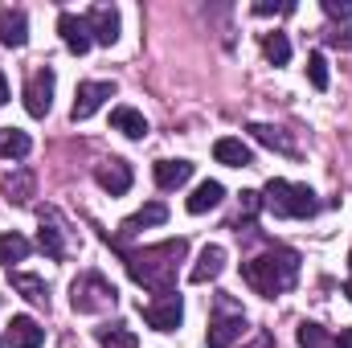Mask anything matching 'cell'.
<instances>
[{"mask_svg":"<svg viewBox=\"0 0 352 348\" xmlns=\"http://www.w3.org/2000/svg\"><path fill=\"white\" fill-rule=\"evenodd\" d=\"M184 254H188V242L168 238V242H156V246H144V250H123V266L140 287H148L156 295H173L176 270H180Z\"/></svg>","mask_w":352,"mask_h":348,"instance_id":"obj_1","label":"cell"},{"mask_svg":"<svg viewBox=\"0 0 352 348\" xmlns=\"http://www.w3.org/2000/svg\"><path fill=\"white\" fill-rule=\"evenodd\" d=\"M242 279L263 299H274V295H283V291H291L299 283V254L287 250V246H274V250H266L258 259L242 262Z\"/></svg>","mask_w":352,"mask_h":348,"instance_id":"obj_2","label":"cell"},{"mask_svg":"<svg viewBox=\"0 0 352 348\" xmlns=\"http://www.w3.org/2000/svg\"><path fill=\"white\" fill-rule=\"evenodd\" d=\"M263 209H270L274 217H295V221H303V217H316V213H320V197H316L307 184H295V180L274 176L263 188Z\"/></svg>","mask_w":352,"mask_h":348,"instance_id":"obj_3","label":"cell"},{"mask_svg":"<svg viewBox=\"0 0 352 348\" xmlns=\"http://www.w3.org/2000/svg\"><path fill=\"white\" fill-rule=\"evenodd\" d=\"M70 303H74V312H82V316L111 312V307L119 303V291H115L102 274H82V279H74V287H70Z\"/></svg>","mask_w":352,"mask_h":348,"instance_id":"obj_4","label":"cell"},{"mask_svg":"<svg viewBox=\"0 0 352 348\" xmlns=\"http://www.w3.org/2000/svg\"><path fill=\"white\" fill-rule=\"evenodd\" d=\"M54 83H58V74L45 66V70H37L29 83H25V111L33 115V119H45L50 115V107H54Z\"/></svg>","mask_w":352,"mask_h":348,"instance_id":"obj_5","label":"cell"},{"mask_svg":"<svg viewBox=\"0 0 352 348\" xmlns=\"http://www.w3.org/2000/svg\"><path fill=\"white\" fill-rule=\"evenodd\" d=\"M144 320H148V328H156V332H176L180 328V320H184V303H180V295H160V299H152L148 307H144Z\"/></svg>","mask_w":352,"mask_h":348,"instance_id":"obj_6","label":"cell"},{"mask_svg":"<svg viewBox=\"0 0 352 348\" xmlns=\"http://www.w3.org/2000/svg\"><path fill=\"white\" fill-rule=\"evenodd\" d=\"M115 94V83H82L78 87V94H74V107H70V119L74 123H82V119H90L107 98Z\"/></svg>","mask_w":352,"mask_h":348,"instance_id":"obj_7","label":"cell"},{"mask_svg":"<svg viewBox=\"0 0 352 348\" xmlns=\"http://www.w3.org/2000/svg\"><path fill=\"white\" fill-rule=\"evenodd\" d=\"M58 33H62L66 50H70V54H78V58H82L90 45H94L87 17H78V12H62V17H58Z\"/></svg>","mask_w":352,"mask_h":348,"instance_id":"obj_8","label":"cell"},{"mask_svg":"<svg viewBox=\"0 0 352 348\" xmlns=\"http://www.w3.org/2000/svg\"><path fill=\"white\" fill-rule=\"evenodd\" d=\"M4 345L12 348H41L45 345V328L33 320V316H12L8 328H4Z\"/></svg>","mask_w":352,"mask_h":348,"instance_id":"obj_9","label":"cell"},{"mask_svg":"<svg viewBox=\"0 0 352 348\" xmlns=\"http://www.w3.org/2000/svg\"><path fill=\"white\" fill-rule=\"evenodd\" d=\"M87 25H90V37H94L98 45H115V41H119V8L94 4L87 12Z\"/></svg>","mask_w":352,"mask_h":348,"instance_id":"obj_10","label":"cell"},{"mask_svg":"<svg viewBox=\"0 0 352 348\" xmlns=\"http://www.w3.org/2000/svg\"><path fill=\"white\" fill-rule=\"evenodd\" d=\"M246 336V316H217L213 324H209V332H205V345L209 348H230L238 345Z\"/></svg>","mask_w":352,"mask_h":348,"instance_id":"obj_11","label":"cell"},{"mask_svg":"<svg viewBox=\"0 0 352 348\" xmlns=\"http://www.w3.org/2000/svg\"><path fill=\"white\" fill-rule=\"evenodd\" d=\"M0 193H4L12 205H29V201L37 197V176H33V168H12V173L0 180Z\"/></svg>","mask_w":352,"mask_h":348,"instance_id":"obj_12","label":"cell"},{"mask_svg":"<svg viewBox=\"0 0 352 348\" xmlns=\"http://www.w3.org/2000/svg\"><path fill=\"white\" fill-rule=\"evenodd\" d=\"M94 180H98L111 197H123V193L131 188V164H127V160H102V164L94 168Z\"/></svg>","mask_w":352,"mask_h":348,"instance_id":"obj_13","label":"cell"},{"mask_svg":"<svg viewBox=\"0 0 352 348\" xmlns=\"http://www.w3.org/2000/svg\"><path fill=\"white\" fill-rule=\"evenodd\" d=\"M168 221V205L164 201H148L140 213H131L123 226H119V238H135L140 230H148V226H164Z\"/></svg>","mask_w":352,"mask_h":348,"instance_id":"obj_14","label":"cell"},{"mask_svg":"<svg viewBox=\"0 0 352 348\" xmlns=\"http://www.w3.org/2000/svg\"><path fill=\"white\" fill-rule=\"evenodd\" d=\"M25 41H29V17H25V8H4L0 12V45L21 50Z\"/></svg>","mask_w":352,"mask_h":348,"instance_id":"obj_15","label":"cell"},{"mask_svg":"<svg viewBox=\"0 0 352 348\" xmlns=\"http://www.w3.org/2000/svg\"><path fill=\"white\" fill-rule=\"evenodd\" d=\"M213 160H217V164H226V168H250V164H254V152H250L242 140L221 135V140L213 144Z\"/></svg>","mask_w":352,"mask_h":348,"instance_id":"obj_16","label":"cell"},{"mask_svg":"<svg viewBox=\"0 0 352 348\" xmlns=\"http://www.w3.org/2000/svg\"><path fill=\"white\" fill-rule=\"evenodd\" d=\"M221 270H226V250H221V246H205V250L197 254V266L188 270V283H197V287H201V283L217 279Z\"/></svg>","mask_w":352,"mask_h":348,"instance_id":"obj_17","label":"cell"},{"mask_svg":"<svg viewBox=\"0 0 352 348\" xmlns=\"http://www.w3.org/2000/svg\"><path fill=\"white\" fill-rule=\"evenodd\" d=\"M152 176H156V184H160L164 193H173V188H180V184H188V176H192V160H156Z\"/></svg>","mask_w":352,"mask_h":348,"instance_id":"obj_18","label":"cell"},{"mask_svg":"<svg viewBox=\"0 0 352 348\" xmlns=\"http://www.w3.org/2000/svg\"><path fill=\"white\" fill-rule=\"evenodd\" d=\"M226 201V188L217 184V180H201L197 188H192V197L184 201V209L188 213H209V209H217Z\"/></svg>","mask_w":352,"mask_h":348,"instance_id":"obj_19","label":"cell"},{"mask_svg":"<svg viewBox=\"0 0 352 348\" xmlns=\"http://www.w3.org/2000/svg\"><path fill=\"white\" fill-rule=\"evenodd\" d=\"M111 127L123 131L127 140H144V135H148V119H144L135 107H115V111H111Z\"/></svg>","mask_w":352,"mask_h":348,"instance_id":"obj_20","label":"cell"},{"mask_svg":"<svg viewBox=\"0 0 352 348\" xmlns=\"http://www.w3.org/2000/svg\"><path fill=\"white\" fill-rule=\"evenodd\" d=\"M37 246L50 254V259H66V238H62V230H58V221H54V213H45L41 209V230H37Z\"/></svg>","mask_w":352,"mask_h":348,"instance_id":"obj_21","label":"cell"},{"mask_svg":"<svg viewBox=\"0 0 352 348\" xmlns=\"http://www.w3.org/2000/svg\"><path fill=\"white\" fill-rule=\"evenodd\" d=\"M250 135L266 144V148H274V152H283V156H295V140L283 131V127H270V123H250Z\"/></svg>","mask_w":352,"mask_h":348,"instance_id":"obj_22","label":"cell"},{"mask_svg":"<svg viewBox=\"0 0 352 348\" xmlns=\"http://www.w3.org/2000/svg\"><path fill=\"white\" fill-rule=\"evenodd\" d=\"M29 148H33L29 131H21V127H0V160H21V156H29Z\"/></svg>","mask_w":352,"mask_h":348,"instance_id":"obj_23","label":"cell"},{"mask_svg":"<svg viewBox=\"0 0 352 348\" xmlns=\"http://www.w3.org/2000/svg\"><path fill=\"white\" fill-rule=\"evenodd\" d=\"M12 287H16V291L29 299V303H37V307H50V287H45L37 274H21V270H16V274H12Z\"/></svg>","mask_w":352,"mask_h":348,"instance_id":"obj_24","label":"cell"},{"mask_svg":"<svg viewBox=\"0 0 352 348\" xmlns=\"http://www.w3.org/2000/svg\"><path fill=\"white\" fill-rule=\"evenodd\" d=\"M295 340H299V348H336L332 332H328V328H320V324H311V320H303V324H299Z\"/></svg>","mask_w":352,"mask_h":348,"instance_id":"obj_25","label":"cell"},{"mask_svg":"<svg viewBox=\"0 0 352 348\" xmlns=\"http://www.w3.org/2000/svg\"><path fill=\"white\" fill-rule=\"evenodd\" d=\"M263 54H266L270 66H287V62H291V41H287V33H266Z\"/></svg>","mask_w":352,"mask_h":348,"instance_id":"obj_26","label":"cell"},{"mask_svg":"<svg viewBox=\"0 0 352 348\" xmlns=\"http://www.w3.org/2000/svg\"><path fill=\"white\" fill-rule=\"evenodd\" d=\"M29 259V242L21 234H0V262L12 266V262H25Z\"/></svg>","mask_w":352,"mask_h":348,"instance_id":"obj_27","label":"cell"},{"mask_svg":"<svg viewBox=\"0 0 352 348\" xmlns=\"http://www.w3.org/2000/svg\"><path fill=\"white\" fill-rule=\"evenodd\" d=\"M307 83H311L316 90H328V62H324L320 50L307 54Z\"/></svg>","mask_w":352,"mask_h":348,"instance_id":"obj_28","label":"cell"},{"mask_svg":"<svg viewBox=\"0 0 352 348\" xmlns=\"http://www.w3.org/2000/svg\"><path fill=\"white\" fill-rule=\"evenodd\" d=\"M98 336H102V348H140L131 328H102Z\"/></svg>","mask_w":352,"mask_h":348,"instance_id":"obj_29","label":"cell"},{"mask_svg":"<svg viewBox=\"0 0 352 348\" xmlns=\"http://www.w3.org/2000/svg\"><path fill=\"white\" fill-rule=\"evenodd\" d=\"M263 209V193H242V213H238V234H242V226H250L254 221V213Z\"/></svg>","mask_w":352,"mask_h":348,"instance_id":"obj_30","label":"cell"},{"mask_svg":"<svg viewBox=\"0 0 352 348\" xmlns=\"http://www.w3.org/2000/svg\"><path fill=\"white\" fill-rule=\"evenodd\" d=\"M324 12L332 21H349L352 17V0H324Z\"/></svg>","mask_w":352,"mask_h":348,"instance_id":"obj_31","label":"cell"},{"mask_svg":"<svg viewBox=\"0 0 352 348\" xmlns=\"http://www.w3.org/2000/svg\"><path fill=\"white\" fill-rule=\"evenodd\" d=\"M295 4H270V0H258L254 4V17H274V12H291Z\"/></svg>","mask_w":352,"mask_h":348,"instance_id":"obj_32","label":"cell"},{"mask_svg":"<svg viewBox=\"0 0 352 348\" xmlns=\"http://www.w3.org/2000/svg\"><path fill=\"white\" fill-rule=\"evenodd\" d=\"M328 41H332V45H344V50H349V45H352V29H336V33H328Z\"/></svg>","mask_w":352,"mask_h":348,"instance_id":"obj_33","label":"cell"},{"mask_svg":"<svg viewBox=\"0 0 352 348\" xmlns=\"http://www.w3.org/2000/svg\"><path fill=\"white\" fill-rule=\"evenodd\" d=\"M336 348H352V328H344V332H340V340H336Z\"/></svg>","mask_w":352,"mask_h":348,"instance_id":"obj_34","label":"cell"},{"mask_svg":"<svg viewBox=\"0 0 352 348\" xmlns=\"http://www.w3.org/2000/svg\"><path fill=\"white\" fill-rule=\"evenodd\" d=\"M4 102H8V78L0 74V107H4Z\"/></svg>","mask_w":352,"mask_h":348,"instance_id":"obj_35","label":"cell"},{"mask_svg":"<svg viewBox=\"0 0 352 348\" xmlns=\"http://www.w3.org/2000/svg\"><path fill=\"white\" fill-rule=\"evenodd\" d=\"M344 295H349V303H352V279H349V287H344Z\"/></svg>","mask_w":352,"mask_h":348,"instance_id":"obj_36","label":"cell"},{"mask_svg":"<svg viewBox=\"0 0 352 348\" xmlns=\"http://www.w3.org/2000/svg\"><path fill=\"white\" fill-rule=\"evenodd\" d=\"M349 266H352V250H349Z\"/></svg>","mask_w":352,"mask_h":348,"instance_id":"obj_37","label":"cell"},{"mask_svg":"<svg viewBox=\"0 0 352 348\" xmlns=\"http://www.w3.org/2000/svg\"><path fill=\"white\" fill-rule=\"evenodd\" d=\"M0 348H4V340H0Z\"/></svg>","mask_w":352,"mask_h":348,"instance_id":"obj_38","label":"cell"}]
</instances>
